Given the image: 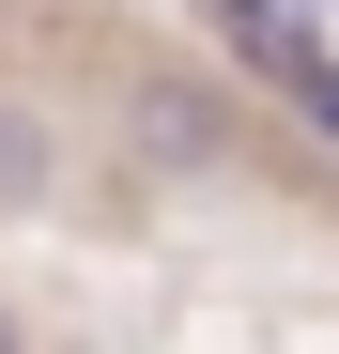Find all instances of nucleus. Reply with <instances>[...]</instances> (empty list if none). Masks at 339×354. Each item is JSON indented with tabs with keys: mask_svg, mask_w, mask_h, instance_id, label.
Listing matches in <instances>:
<instances>
[{
	"mask_svg": "<svg viewBox=\"0 0 339 354\" xmlns=\"http://www.w3.org/2000/svg\"><path fill=\"white\" fill-rule=\"evenodd\" d=\"M309 108H324V124H339V77H309Z\"/></svg>",
	"mask_w": 339,
	"mask_h": 354,
	"instance_id": "f257e3e1",
	"label": "nucleus"
}]
</instances>
